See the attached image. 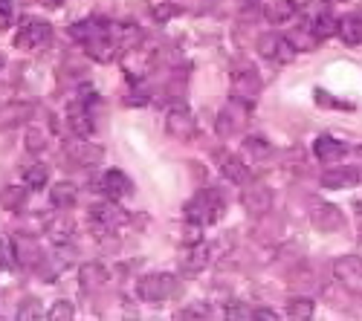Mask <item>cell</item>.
I'll return each instance as SVG.
<instances>
[{
  "instance_id": "obj_1",
  "label": "cell",
  "mask_w": 362,
  "mask_h": 321,
  "mask_svg": "<svg viewBox=\"0 0 362 321\" xmlns=\"http://www.w3.org/2000/svg\"><path fill=\"white\" fill-rule=\"evenodd\" d=\"M223 206H226L223 197L215 188H209V191L197 194L186 206V217L194 220V223H212V220H218L223 214Z\"/></svg>"
},
{
  "instance_id": "obj_2",
  "label": "cell",
  "mask_w": 362,
  "mask_h": 321,
  "mask_svg": "<svg viewBox=\"0 0 362 321\" xmlns=\"http://www.w3.org/2000/svg\"><path fill=\"white\" fill-rule=\"evenodd\" d=\"M174 289H177V281H174V275H168V272L145 275V278H139V284H136L139 298L148 301V304H163L165 298H171Z\"/></svg>"
},
{
  "instance_id": "obj_3",
  "label": "cell",
  "mask_w": 362,
  "mask_h": 321,
  "mask_svg": "<svg viewBox=\"0 0 362 321\" xmlns=\"http://www.w3.org/2000/svg\"><path fill=\"white\" fill-rule=\"evenodd\" d=\"M334 275H337V284L342 289L362 298V258L359 255H342L334 264Z\"/></svg>"
},
{
  "instance_id": "obj_4",
  "label": "cell",
  "mask_w": 362,
  "mask_h": 321,
  "mask_svg": "<svg viewBox=\"0 0 362 321\" xmlns=\"http://www.w3.org/2000/svg\"><path fill=\"white\" fill-rule=\"evenodd\" d=\"M52 38V29L47 20H38V18H29L21 23L18 35H15V44L21 49H33V47H44L47 41Z\"/></svg>"
},
{
  "instance_id": "obj_5",
  "label": "cell",
  "mask_w": 362,
  "mask_h": 321,
  "mask_svg": "<svg viewBox=\"0 0 362 321\" xmlns=\"http://www.w3.org/2000/svg\"><path fill=\"white\" fill-rule=\"evenodd\" d=\"M359 180H362V171L354 168V165H337V168H327L322 174V186L330 188V191L354 188V186H359Z\"/></svg>"
},
{
  "instance_id": "obj_6",
  "label": "cell",
  "mask_w": 362,
  "mask_h": 321,
  "mask_svg": "<svg viewBox=\"0 0 362 321\" xmlns=\"http://www.w3.org/2000/svg\"><path fill=\"white\" fill-rule=\"evenodd\" d=\"M90 223H93L99 231H107V229H116L119 223H125V212L119 209L113 200H105V202L90 206Z\"/></svg>"
},
{
  "instance_id": "obj_7",
  "label": "cell",
  "mask_w": 362,
  "mask_h": 321,
  "mask_svg": "<svg viewBox=\"0 0 362 321\" xmlns=\"http://www.w3.org/2000/svg\"><path fill=\"white\" fill-rule=\"evenodd\" d=\"M313 154H316V159H319L322 165H337V162L348 154V145L339 142V139H334V136H327V133H322V136H316V142H313Z\"/></svg>"
},
{
  "instance_id": "obj_8",
  "label": "cell",
  "mask_w": 362,
  "mask_h": 321,
  "mask_svg": "<svg viewBox=\"0 0 362 321\" xmlns=\"http://www.w3.org/2000/svg\"><path fill=\"white\" fill-rule=\"evenodd\" d=\"M258 52L264 58H269V61H293V55H296V49L290 47V41L281 38V35H273V32L258 38Z\"/></svg>"
},
{
  "instance_id": "obj_9",
  "label": "cell",
  "mask_w": 362,
  "mask_h": 321,
  "mask_svg": "<svg viewBox=\"0 0 362 321\" xmlns=\"http://www.w3.org/2000/svg\"><path fill=\"white\" fill-rule=\"evenodd\" d=\"M310 217H313V226H316L319 231H339V229L345 226L342 212H339L337 206H330V202H316Z\"/></svg>"
},
{
  "instance_id": "obj_10",
  "label": "cell",
  "mask_w": 362,
  "mask_h": 321,
  "mask_svg": "<svg viewBox=\"0 0 362 321\" xmlns=\"http://www.w3.org/2000/svg\"><path fill=\"white\" fill-rule=\"evenodd\" d=\"M240 202H244V209L250 214H264L269 206H273V194H269V188L252 183L244 188V194H240Z\"/></svg>"
},
{
  "instance_id": "obj_11",
  "label": "cell",
  "mask_w": 362,
  "mask_h": 321,
  "mask_svg": "<svg viewBox=\"0 0 362 321\" xmlns=\"http://www.w3.org/2000/svg\"><path fill=\"white\" fill-rule=\"evenodd\" d=\"M99 183H102L99 188H102V194L107 200H122L125 194H131V180L125 177L122 171H107Z\"/></svg>"
},
{
  "instance_id": "obj_12",
  "label": "cell",
  "mask_w": 362,
  "mask_h": 321,
  "mask_svg": "<svg viewBox=\"0 0 362 321\" xmlns=\"http://www.w3.org/2000/svg\"><path fill=\"white\" fill-rule=\"evenodd\" d=\"M168 133L177 136V139H189L194 133V116L186 110V107H174L168 113Z\"/></svg>"
},
{
  "instance_id": "obj_13",
  "label": "cell",
  "mask_w": 362,
  "mask_h": 321,
  "mask_svg": "<svg viewBox=\"0 0 362 321\" xmlns=\"http://www.w3.org/2000/svg\"><path fill=\"white\" fill-rule=\"evenodd\" d=\"M67 122H70L73 133L81 136V139H87L90 133H93V119H90V107H87L84 102L70 104V110H67Z\"/></svg>"
},
{
  "instance_id": "obj_14",
  "label": "cell",
  "mask_w": 362,
  "mask_h": 321,
  "mask_svg": "<svg viewBox=\"0 0 362 321\" xmlns=\"http://www.w3.org/2000/svg\"><path fill=\"white\" fill-rule=\"evenodd\" d=\"M308 26L313 29V35L319 38V41H325V38H334V35H339V18H334L330 12H316L310 20H308Z\"/></svg>"
},
{
  "instance_id": "obj_15",
  "label": "cell",
  "mask_w": 362,
  "mask_h": 321,
  "mask_svg": "<svg viewBox=\"0 0 362 321\" xmlns=\"http://www.w3.org/2000/svg\"><path fill=\"white\" fill-rule=\"evenodd\" d=\"M221 174H223L229 183H235V186H244L247 177H250L247 162H240V159L232 157V154H223V157H221Z\"/></svg>"
},
{
  "instance_id": "obj_16",
  "label": "cell",
  "mask_w": 362,
  "mask_h": 321,
  "mask_svg": "<svg viewBox=\"0 0 362 321\" xmlns=\"http://www.w3.org/2000/svg\"><path fill=\"white\" fill-rule=\"evenodd\" d=\"M339 38H342L348 47L362 44V12L345 15V18L339 20Z\"/></svg>"
},
{
  "instance_id": "obj_17",
  "label": "cell",
  "mask_w": 362,
  "mask_h": 321,
  "mask_svg": "<svg viewBox=\"0 0 362 321\" xmlns=\"http://www.w3.org/2000/svg\"><path fill=\"white\" fill-rule=\"evenodd\" d=\"M70 159L78 162V165H96L102 159V148H99V145H93V142L81 139L78 145H73V148H70Z\"/></svg>"
},
{
  "instance_id": "obj_18",
  "label": "cell",
  "mask_w": 362,
  "mask_h": 321,
  "mask_svg": "<svg viewBox=\"0 0 362 321\" xmlns=\"http://www.w3.org/2000/svg\"><path fill=\"white\" fill-rule=\"evenodd\" d=\"M313 313H316V301L308 298V296H293L287 301V315L296 318V321H310Z\"/></svg>"
},
{
  "instance_id": "obj_19",
  "label": "cell",
  "mask_w": 362,
  "mask_h": 321,
  "mask_svg": "<svg viewBox=\"0 0 362 321\" xmlns=\"http://www.w3.org/2000/svg\"><path fill=\"white\" fill-rule=\"evenodd\" d=\"M287 41H290V47L293 49H313L316 44H319V38L313 35V29L308 26V23H301V26H296L293 32L287 35Z\"/></svg>"
},
{
  "instance_id": "obj_20",
  "label": "cell",
  "mask_w": 362,
  "mask_h": 321,
  "mask_svg": "<svg viewBox=\"0 0 362 321\" xmlns=\"http://www.w3.org/2000/svg\"><path fill=\"white\" fill-rule=\"evenodd\" d=\"M76 197H78V191H76L73 183H58L52 188V202H55V206H62V209H70L76 202Z\"/></svg>"
},
{
  "instance_id": "obj_21",
  "label": "cell",
  "mask_w": 362,
  "mask_h": 321,
  "mask_svg": "<svg viewBox=\"0 0 362 321\" xmlns=\"http://www.w3.org/2000/svg\"><path fill=\"white\" fill-rule=\"evenodd\" d=\"M209 264V246H194L186 258H183V267L189 269V272H197V269H203Z\"/></svg>"
},
{
  "instance_id": "obj_22",
  "label": "cell",
  "mask_w": 362,
  "mask_h": 321,
  "mask_svg": "<svg viewBox=\"0 0 362 321\" xmlns=\"http://www.w3.org/2000/svg\"><path fill=\"white\" fill-rule=\"evenodd\" d=\"M105 281V269L102 267H96V264H90V267H84L81 269V284L87 286V289H93V286H99Z\"/></svg>"
},
{
  "instance_id": "obj_23",
  "label": "cell",
  "mask_w": 362,
  "mask_h": 321,
  "mask_svg": "<svg viewBox=\"0 0 362 321\" xmlns=\"http://www.w3.org/2000/svg\"><path fill=\"white\" fill-rule=\"evenodd\" d=\"M47 318H49V321H70V318H73V304H70V301H58V304L47 313Z\"/></svg>"
},
{
  "instance_id": "obj_24",
  "label": "cell",
  "mask_w": 362,
  "mask_h": 321,
  "mask_svg": "<svg viewBox=\"0 0 362 321\" xmlns=\"http://www.w3.org/2000/svg\"><path fill=\"white\" fill-rule=\"evenodd\" d=\"M44 183H47V168L44 165H35V168L26 171V186L29 188H44Z\"/></svg>"
},
{
  "instance_id": "obj_25",
  "label": "cell",
  "mask_w": 362,
  "mask_h": 321,
  "mask_svg": "<svg viewBox=\"0 0 362 321\" xmlns=\"http://www.w3.org/2000/svg\"><path fill=\"white\" fill-rule=\"evenodd\" d=\"M9 246H12V241H9V238H0V267H9V264H12V258H9Z\"/></svg>"
},
{
  "instance_id": "obj_26",
  "label": "cell",
  "mask_w": 362,
  "mask_h": 321,
  "mask_svg": "<svg viewBox=\"0 0 362 321\" xmlns=\"http://www.w3.org/2000/svg\"><path fill=\"white\" fill-rule=\"evenodd\" d=\"M316 102H319V104H334V107H351V104H342V102H337V99H330L327 90H316Z\"/></svg>"
},
{
  "instance_id": "obj_27",
  "label": "cell",
  "mask_w": 362,
  "mask_h": 321,
  "mask_svg": "<svg viewBox=\"0 0 362 321\" xmlns=\"http://www.w3.org/2000/svg\"><path fill=\"white\" fill-rule=\"evenodd\" d=\"M255 318H279V313H273V310H258Z\"/></svg>"
},
{
  "instance_id": "obj_28",
  "label": "cell",
  "mask_w": 362,
  "mask_h": 321,
  "mask_svg": "<svg viewBox=\"0 0 362 321\" xmlns=\"http://www.w3.org/2000/svg\"><path fill=\"white\" fill-rule=\"evenodd\" d=\"M0 15H12V4H9V0H0Z\"/></svg>"
},
{
  "instance_id": "obj_29",
  "label": "cell",
  "mask_w": 362,
  "mask_h": 321,
  "mask_svg": "<svg viewBox=\"0 0 362 321\" xmlns=\"http://www.w3.org/2000/svg\"><path fill=\"white\" fill-rule=\"evenodd\" d=\"M327 4H342V0H327Z\"/></svg>"
},
{
  "instance_id": "obj_30",
  "label": "cell",
  "mask_w": 362,
  "mask_h": 321,
  "mask_svg": "<svg viewBox=\"0 0 362 321\" xmlns=\"http://www.w3.org/2000/svg\"><path fill=\"white\" fill-rule=\"evenodd\" d=\"M0 67H4V55H0Z\"/></svg>"
},
{
  "instance_id": "obj_31",
  "label": "cell",
  "mask_w": 362,
  "mask_h": 321,
  "mask_svg": "<svg viewBox=\"0 0 362 321\" xmlns=\"http://www.w3.org/2000/svg\"><path fill=\"white\" fill-rule=\"evenodd\" d=\"M244 4H255V0H244Z\"/></svg>"
}]
</instances>
